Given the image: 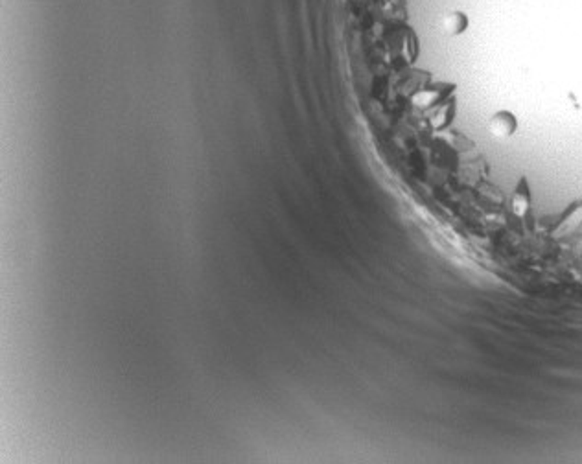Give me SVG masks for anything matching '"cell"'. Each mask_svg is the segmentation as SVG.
Returning a JSON list of instances; mask_svg holds the SVG:
<instances>
[{
    "instance_id": "4",
    "label": "cell",
    "mask_w": 582,
    "mask_h": 464,
    "mask_svg": "<svg viewBox=\"0 0 582 464\" xmlns=\"http://www.w3.org/2000/svg\"><path fill=\"white\" fill-rule=\"evenodd\" d=\"M468 15L464 12H459V10H451V12L444 13L442 19H440V28L450 37H457V35L464 34L468 30Z\"/></svg>"
},
{
    "instance_id": "6",
    "label": "cell",
    "mask_w": 582,
    "mask_h": 464,
    "mask_svg": "<svg viewBox=\"0 0 582 464\" xmlns=\"http://www.w3.org/2000/svg\"><path fill=\"white\" fill-rule=\"evenodd\" d=\"M453 111H455L453 103H451V102L444 103V105L439 109V113L435 114L433 127H437V129H442V127H446V125L451 122V118H453Z\"/></svg>"
},
{
    "instance_id": "3",
    "label": "cell",
    "mask_w": 582,
    "mask_h": 464,
    "mask_svg": "<svg viewBox=\"0 0 582 464\" xmlns=\"http://www.w3.org/2000/svg\"><path fill=\"white\" fill-rule=\"evenodd\" d=\"M582 225V201L579 203L571 204L570 209L565 210V214L560 218V221L557 223V226L551 232L553 238H562V236H568L573 231H576L579 226Z\"/></svg>"
},
{
    "instance_id": "1",
    "label": "cell",
    "mask_w": 582,
    "mask_h": 464,
    "mask_svg": "<svg viewBox=\"0 0 582 464\" xmlns=\"http://www.w3.org/2000/svg\"><path fill=\"white\" fill-rule=\"evenodd\" d=\"M488 131L499 140L510 138L518 131V118L510 111H497L488 122Z\"/></svg>"
},
{
    "instance_id": "5",
    "label": "cell",
    "mask_w": 582,
    "mask_h": 464,
    "mask_svg": "<svg viewBox=\"0 0 582 464\" xmlns=\"http://www.w3.org/2000/svg\"><path fill=\"white\" fill-rule=\"evenodd\" d=\"M448 92H451V89H448L446 85L433 87V89H424V91L417 92V94L413 96V103H415V107L418 109H429L442 102Z\"/></svg>"
},
{
    "instance_id": "2",
    "label": "cell",
    "mask_w": 582,
    "mask_h": 464,
    "mask_svg": "<svg viewBox=\"0 0 582 464\" xmlns=\"http://www.w3.org/2000/svg\"><path fill=\"white\" fill-rule=\"evenodd\" d=\"M529 210H531V188H529L526 177H521L514 188L513 198H510V212L518 220H526Z\"/></svg>"
}]
</instances>
